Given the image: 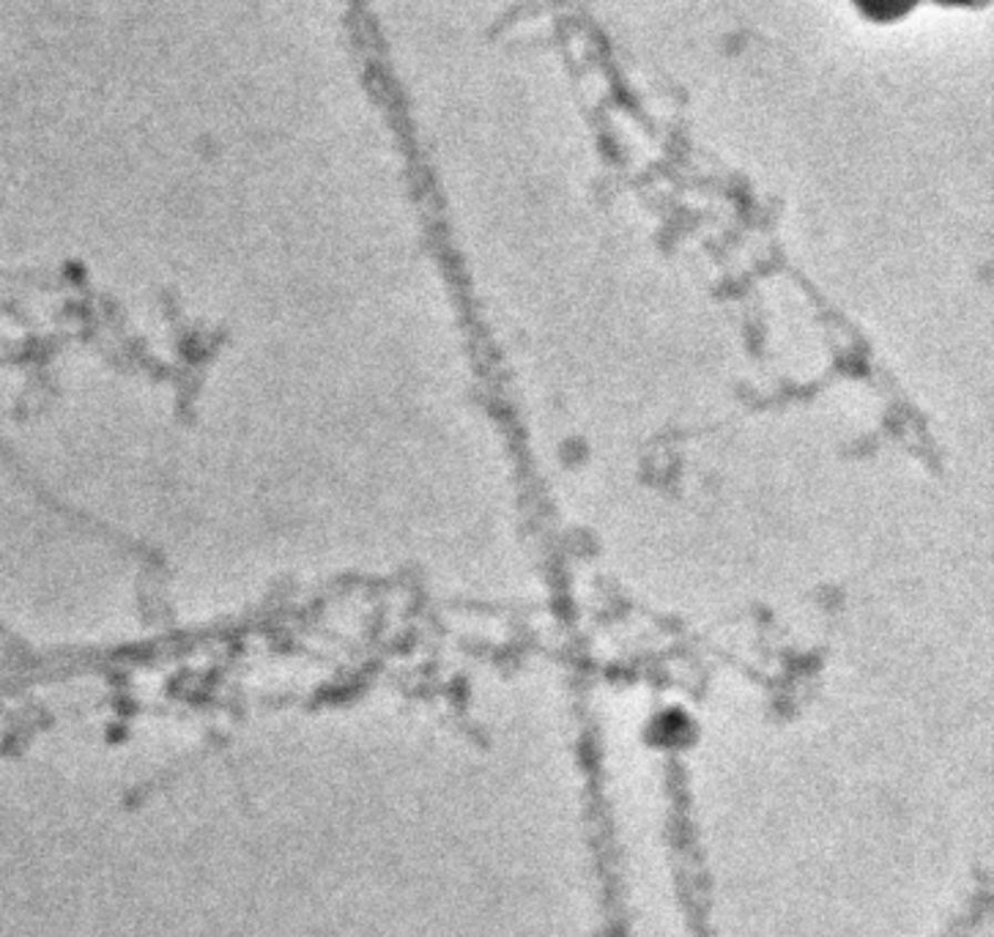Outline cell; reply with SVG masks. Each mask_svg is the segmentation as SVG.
<instances>
[{
  "label": "cell",
  "instance_id": "cell-1",
  "mask_svg": "<svg viewBox=\"0 0 994 937\" xmlns=\"http://www.w3.org/2000/svg\"><path fill=\"white\" fill-rule=\"evenodd\" d=\"M880 3H896V0H880Z\"/></svg>",
  "mask_w": 994,
  "mask_h": 937
}]
</instances>
